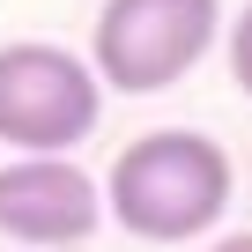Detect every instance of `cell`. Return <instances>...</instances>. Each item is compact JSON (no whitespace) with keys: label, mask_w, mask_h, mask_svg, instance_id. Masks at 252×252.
Instances as JSON below:
<instances>
[{"label":"cell","mask_w":252,"mask_h":252,"mask_svg":"<svg viewBox=\"0 0 252 252\" xmlns=\"http://www.w3.org/2000/svg\"><path fill=\"white\" fill-rule=\"evenodd\" d=\"M104 222V186L67 156L0 163V237L8 245H89Z\"/></svg>","instance_id":"4"},{"label":"cell","mask_w":252,"mask_h":252,"mask_svg":"<svg viewBox=\"0 0 252 252\" xmlns=\"http://www.w3.org/2000/svg\"><path fill=\"white\" fill-rule=\"evenodd\" d=\"M208 252H252V230H230L222 245H208Z\"/></svg>","instance_id":"6"},{"label":"cell","mask_w":252,"mask_h":252,"mask_svg":"<svg viewBox=\"0 0 252 252\" xmlns=\"http://www.w3.org/2000/svg\"><path fill=\"white\" fill-rule=\"evenodd\" d=\"M237 193V171L222 156V141L193 134V126H156V134H134L111 171H104V208L126 237L141 245H193L222 222Z\"/></svg>","instance_id":"1"},{"label":"cell","mask_w":252,"mask_h":252,"mask_svg":"<svg viewBox=\"0 0 252 252\" xmlns=\"http://www.w3.org/2000/svg\"><path fill=\"white\" fill-rule=\"evenodd\" d=\"M222 37V0H104L89 30V67L119 96H156L186 82Z\"/></svg>","instance_id":"2"},{"label":"cell","mask_w":252,"mask_h":252,"mask_svg":"<svg viewBox=\"0 0 252 252\" xmlns=\"http://www.w3.org/2000/svg\"><path fill=\"white\" fill-rule=\"evenodd\" d=\"M230 74H237V89L252 96V0L237 8V23H230Z\"/></svg>","instance_id":"5"},{"label":"cell","mask_w":252,"mask_h":252,"mask_svg":"<svg viewBox=\"0 0 252 252\" xmlns=\"http://www.w3.org/2000/svg\"><path fill=\"white\" fill-rule=\"evenodd\" d=\"M104 119V82L82 52L15 37L0 45V141L15 156H67L96 134Z\"/></svg>","instance_id":"3"}]
</instances>
